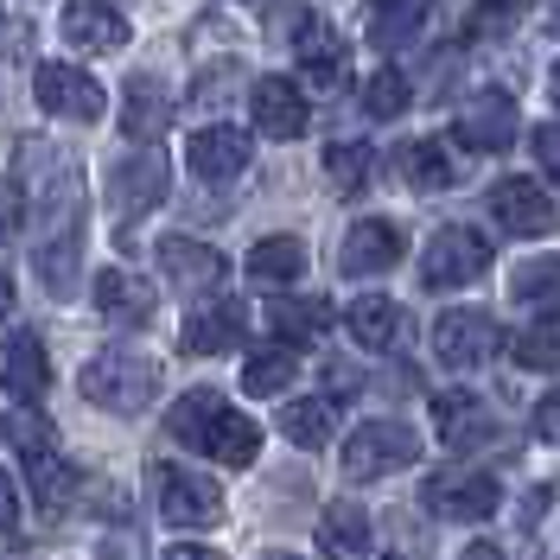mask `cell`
Segmentation results:
<instances>
[{
  "mask_svg": "<svg viewBox=\"0 0 560 560\" xmlns=\"http://www.w3.org/2000/svg\"><path fill=\"white\" fill-rule=\"evenodd\" d=\"M166 433H173L178 446L217 458V465H255V453H261V427L243 408H230L223 395H210V388L178 395L173 415H166Z\"/></svg>",
  "mask_w": 560,
  "mask_h": 560,
  "instance_id": "obj_1",
  "label": "cell"
},
{
  "mask_svg": "<svg viewBox=\"0 0 560 560\" xmlns=\"http://www.w3.org/2000/svg\"><path fill=\"white\" fill-rule=\"evenodd\" d=\"M83 401L90 408H108V415H140L147 401H153V388H160V363L153 357H140V350H103V357H90L83 363Z\"/></svg>",
  "mask_w": 560,
  "mask_h": 560,
  "instance_id": "obj_2",
  "label": "cell"
},
{
  "mask_svg": "<svg viewBox=\"0 0 560 560\" xmlns=\"http://www.w3.org/2000/svg\"><path fill=\"white\" fill-rule=\"evenodd\" d=\"M153 516L173 528H210L223 516V490L205 471L185 465H153Z\"/></svg>",
  "mask_w": 560,
  "mask_h": 560,
  "instance_id": "obj_3",
  "label": "cell"
},
{
  "mask_svg": "<svg viewBox=\"0 0 560 560\" xmlns=\"http://www.w3.org/2000/svg\"><path fill=\"white\" fill-rule=\"evenodd\" d=\"M420 503L433 516H446V523H485V516L503 510V485L490 471H478V465H453V471H433L427 478Z\"/></svg>",
  "mask_w": 560,
  "mask_h": 560,
  "instance_id": "obj_4",
  "label": "cell"
},
{
  "mask_svg": "<svg viewBox=\"0 0 560 560\" xmlns=\"http://www.w3.org/2000/svg\"><path fill=\"white\" fill-rule=\"evenodd\" d=\"M415 453H420L415 427H401V420H363V427L345 440V478L350 485L388 478V471H401Z\"/></svg>",
  "mask_w": 560,
  "mask_h": 560,
  "instance_id": "obj_5",
  "label": "cell"
},
{
  "mask_svg": "<svg viewBox=\"0 0 560 560\" xmlns=\"http://www.w3.org/2000/svg\"><path fill=\"white\" fill-rule=\"evenodd\" d=\"M490 268V243L478 230H465V223H446L427 255H420V287H433V293H453V287H471V280Z\"/></svg>",
  "mask_w": 560,
  "mask_h": 560,
  "instance_id": "obj_6",
  "label": "cell"
},
{
  "mask_svg": "<svg viewBox=\"0 0 560 560\" xmlns=\"http://www.w3.org/2000/svg\"><path fill=\"white\" fill-rule=\"evenodd\" d=\"M471 153H510L516 135H523V115H516V96L510 90H478L471 103L458 108V128H453Z\"/></svg>",
  "mask_w": 560,
  "mask_h": 560,
  "instance_id": "obj_7",
  "label": "cell"
},
{
  "mask_svg": "<svg viewBox=\"0 0 560 560\" xmlns=\"http://www.w3.org/2000/svg\"><path fill=\"white\" fill-rule=\"evenodd\" d=\"M497 345H503V331L478 306H453V313H440V325H433V357L446 370H478Z\"/></svg>",
  "mask_w": 560,
  "mask_h": 560,
  "instance_id": "obj_8",
  "label": "cell"
},
{
  "mask_svg": "<svg viewBox=\"0 0 560 560\" xmlns=\"http://www.w3.org/2000/svg\"><path fill=\"white\" fill-rule=\"evenodd\" d=\"M33 96H38V108L58 115V121H96V115H103V83L77 65H38Z\"/></svg>",
  "mask_w": 560,
  "mask_h": 560,
  "instance_id": "obj_9",
  "label": "cell"
},
{
  "mask_svg": "<svg viewBox=\"0 0 560 560\" xmlns=\"http://www.w3.org/2000/svg\"><path fill=\"white\" fill-rule=\"evenodd\" d=\"M287 26H293V51H300V77H306V90H338V83L350 77L345 38H331V26H325L318 13H293Z\"/></svg>",
  "mask_w": 560,
  "mask_h": 560,
  "instance_id": "obj_10",
  "label": "cell"
},
{
  "mask_svg": "<svg viewBox=\"0 0 560 560\" xmlns=\"http://www.w3.org/2000/svg\"><path fill=\"white\" fill-rule=\"evenodd\" d=\"M248 115H255V128H261L268 140H300L306 135V121H313L306 90H300L293 77H255V90H248Z\"/></svg>",
  "mask_w": 560,
  "mask_h": 560,
  "instance_id": "obj_11",
  "label": "cell"
},
{
  "mask_svg": "<svg viewBox=\"0 0 560 560\" xmlns=\"http://www.w3.org/2000/svg\"><path fill=\"white\" fill-rule=\"evenodd\" d=\"M490 217H497L510 236H548L560 223L555 198H548L535 178H497V185H490Z\"/></svg>",
  "mask_w": 560,
  "mask_h": 560,
  "instance_id": "obj_12",
  "label": "cell"
},
{
  "mask_svg": "<svg viewBox=\"0 0 560 560\" xmlns=\"http://www.w3.org/2000/svg\"><path fill=\"white\" fill-rule=\"evenodd\" d=\"M408 255V243H401V230L388 223V217H363V223H350L345 236V255H338V268H345L350 280H370V275H388L395 261Z\"/></svg>",
  "mask_w": 560,
  "mask_h": 560,
  "instance_id": "obj_13",
  "label": "cell"
},
{
  "mask_svg": "<svg viewBox=\"0 0 560 560\" xmlns=\"http://www.w3.org/2000/svg\"><path fill=\"white\" fill-rule=\"evenodd\" d=\"M185 166L205 185H223V178H236L248 166V135L230 128V121H210V128H198V135L185 140Z\"/></svg>",
  "mask_w": 560,
  "mask_h": 560,
  "instance_id": "obj_14",
  "label": "cell"
},
{
  "mask_svg": "<svg viewBox=\"0 0 560 560\" xmlns=\"http://www.w3.org/2000/svg\"><path fill=\"white\" fill-rule=\"evenodd\" d=\"M115 205H121V217H140V210H153L160 198H166V185H173V166H166V153L160 147H140V153H128L121 166H115Z\"/></svg>",
  "mask_w": 560,
  "mask_h": 560,
  "instance_id": "obj_15",
  "label": "cell"
},
{
  "mask_svg": "<svg viewBox=\"0 0 560 560\" xmlns=\"http://www.w3.org/2000/svg\"><path fill=\"white\" fill-rule=\"evenodd\" d=\"M58 33H65L77 51H121V45H128V13H121L115 0H65Z\"/></svg>",
  "mask_w": 560,
  "mask_h": 560,
  "instance_id": "obj_16",
  "label": "cell"
},
{
  "mask_svg": "<svg viewBox=\"0 0 560 560\" xmlns=\"http://www.w3.org/2000/svg\"><path fill=\"white\" fill-rule=\"evenodd\" d=\"M248 331V313L236 300H210L198 313L185 318V331H178V345L191 350V357H223V350H236Z\"/></svg>",
  "mask_w": 560,
  "mask_h": 560,
  "instance_id": "obj_17",
  "label": "cell"
},
{
  "mask_svg": "<svg viewBox=\"0 0 560 560\" xmlns=\"http://www.w3.org/2000/svg\"><path fill=\"white\" fill-rule=\"evenodd\" d=\"M433 433H440L453 453H471V446H485L490 433H497V420L485 415V401H478V395L446 388V395H433Z\"/></svg>",
  "mask_w": 560,
  "mask_h": 560,
  "instance_id": "obj_18",
  "label": "cell"
},
{
  "mask_svg": "<svg viewBox=\"0 0 560 560\" xmlns=\"http://www.w3.org/2000/svg\"><path fill=\"white\" fill-rule=\"evenodd\" d=\"M0 388L13 401H38L51 388V357H45V345H38L33 331H13L7 338V350H0Z\"/></svg>",
  "mask_w": 560,
  "mask_h": 560,
  "instance_id": "obj_19",
  "label": "cell"
},
{
  "mask_svg": "<svg viewBox=\"0 0 560 560\" xmlns=\"http://www.w3.org/2000/svg\"><path fill=\"white\" fill-rule=\"evenodd\" d=\"M96 313L108 325H121V331H135V325L153 318V287L140 275H128V268H103L96 275Z\"/></svg>",
  "mask_w": 560,
  "mask_h": 560,
  "instance_id": "obj_20",
  "label": "cell"
},
{
  "mask_svg": "<svg viewBox=\"0 0 560 560\" xmlns=\"http://www.w3.org/2000/svg\"><path fill=\"white\" fill-rule=\"evenodd\" d=\"M160 268H166V280L178 293H210L223 280V255L210 243H191V236H166L160 243Z\"/></svg>",
  "mask_w": 560,
  "mask_h": 560,
  "instance_id": "obj_21",
  "label": "cell"
},
{
  "mask_svg": "<svg viewBox=\"0 0 560 560\" xmlns=\"http://www.w3.org/2000/svg\"><path fill=\"white\" fill-rule=\"evenodd\" d=\"M166 121H173V96L153 77H128V90H121V135L153 147V140L166 135Z\"/></svg>",
  "mask_w": 560,
  "mask_h": 560,
  "instance_id": "obj_22",
  "label": "cell"
},
{
  "mask_svg": "<svg viewBox=\"0 0 560 560\" xmlns=\"http://www.w3.org/2000/svg\"><path fill=\"white\" fill-rule=\"evenodd\" d=\"M510 293H516L523 313H535V325H555L560 318V255H535V261H523V268L510 275Z\"/></svg>",
  "mask_w": 560,
  "mask_h": 560,
  "instance_id": "obj_23",
  "label": "cell"
},
{
  "mask_svg": "<svg viewBox=\"0 0 560 560\" xmlns=\"http://www.w3.org/2000/svg\"><path fill=\"white\" fill-rule=\"evenodd\" d=\"M420 20H427V0H363V33L383 51L408 45L420 33Z\"/></svg>",
  "mask_w": 560,
  "mask_h": 560,
  "instance_id": "obj_24",
  "label": "cell"
},
{
  "mask_svg": "<svg viewBox=\"0 0 560 560\" xmlns=\"http://www.w3.org/2000/svg\"><path fill=\"white\" fill-rule=\"evenodd\" d=\"M318 548L331 560H363L370 555V516L357 503H325L318 516Z\"/></svg>",
  "mask_w": 560,
  "mask_h": 560,
  "instance_id": "obj_25",
  "label": "cell"
},
{
  "mask_svg": "<svg viewBox=\"0 0 560 560\" xmlns=\"http://www.w3.org/2000/svg\"><path fill=\"white\" fill-rule=\"evenodd\" d=\"M280 433L293 440V446H331V433H338V401H325V395H306V401H287L280 408Z\"/></svg>",
  "mask_w": 560,
  "mask_h": 560,
  "instance_id": "obj_26",
  "label": "cell"
},
{
  "mask_svg": "<svg viewBox=\"0 0 560 560\" xmlns=\"http://www.w3.org/2000/svg\"><path fill=\"white\" fill-rule=\"evenodd\" d=\"M345 325H350V338H357L363 350H388L395 338H401V306H395L388 293H363V300L345 313Z\"/></svg>",
  "mask_w": 560,
  "mask_h": 560,
  "instance_id": "obj_27",
  "label": "cell"
},
{
  "mask_svg": "<svg viewBox=\"0 0 560 560\" xmlns=\"http://www.w3.org/2000/svg\"><path fill=\"white\" fill-rule=\"evenodd\" d=\"M306 275V243L300 236H261V243L248 248V280H261V287H287V280Z\"/></svg>",
  "mask_w": 560,
  "mask_h": 560,
  "instance_id": "obj_28",
  "label": "cell"
},
{
  "mask_svg": "<svg viewBox=\"0 0 560 560\" xmlns=\"http://www.w3.org/2000/svg\"><path fill=\"white\" fill-rule=\"evenodd\" d=\"M268 325H275V345L300 350V345H313V338H325L331 306H325V300H275V306H268Z\"/></svg>",
  "mask_w": 560,
  "mask_h": 560,
  "instance_id": "obj_29",
  "label": "cell"
},
{
  "mask_svg": "<svg viewBox=\"0 0 560 560\" xmlns=\"http://www.w3.org/2000/svg\"><path fill=\"white\" fill-rule=\"evenodd\" d=\"M0 440L26 458V465H33V458H45V453H58L51 415H38L33 401H20V408H7V415H0Z\"/></svg>",
  "mask_w": 560,
  "mask_h": 560,
  "instance_id": "obj_30",
  "label": "cell"
},
{
  "mask_svg": "<svg viewBox=\"0 0 560 560\" xmlns=\"http://www.w3.org/2000/svg\"><path fill=\"white\" fill-rule=\"evenodd\" d=\"M401 178H408L415 191H446L458 178L446 140H408V147H401Z\"/></svg>",
  "mask_w": 560,
  "mask_h": 560,
  "instance_id": "obj_31",
  "label": "cell"
},
{
  "mask_svg": "<svg viewBox=\"0 0 560 560\" xmlns=\"http://www.w3.org/2000/svg\"><path fill=\"white\" fill-rule=\"evenodd\" d=\"M370 173H376V153H370L363 140H331V147H325V178H331L338 198H357V191L370 185Z\"/></svg>",
  "mask_w": 560,
  "mask_h": 560,
  "instance_id": "obj_32",
  "label": "cell"
},
{
  "mask_svg": "<svg viewBox=\"0 0 560 560\" xmlns=\"http://www.w3.org/2000/svg\"><path fill=\"white\" fill-rule=\"evenodd\" d=\"M77 465L70 458H58V453H45V458H33V497H38V510L45 516H65L70 503H77Z\"/></svg>",
  "mask_w": 560,
  "mask_h": 560,
  "instance_id": "obj_33",
  "label": "cell"
},
{
  "mask_svg": "<svg viewBox=\"0 0 560 560\" xmlns=\"http://www.w3.org/2000/svg\"><path fill=\"white\" fill-rule=\"evenodd\" d=\"M293 376H300V357H293L287 345H261L243 363V388L248 395H280V388H293Z\"/></svg>",
  "mask_w": 560,
  "mask_h": 560,
  "instance_id": "obj_34",
  "label": "cell"
},
{
  "mask_svg": "<svg viewBox=\"0 0 560 560\" xmlns=\"http://www.w3.org/2000/svg\"><path fill=\"white\" fill-rule=\"evenodd\" d=\"M510 357H516V370H535V376L560 370V338H555V325H523V331L510 338Z\"/></svg>",
  "mask_w": 560,
  "mask_h": 560,
  "instance_id": "obj_35",
  "label": "cell"
},
{
  "mask_svg": "<svg viewBox=\"0 0 560 560\" xmlns=\"http://www.w3.org/2000/svg\"><path fill=\"white\" fill-rule=\"evenodd\" d=\"M408 96H415V90H408V77H401L395 65H383L370 83H363V108H370L376 121H395V115L408 108Z\"/></svg>",
  "mask_w": 560,
  "mask_h": 560,
  "instance_id": "obj_36",
  "label": "cell"
},
{
  "mask_svg": "<svg viewBox=\"0 0 560 560\" xmlns=\"http://www.w3.org/2000/svg\"><path fill=\"white\" fill-rule=\"evenodd\" d=\"M523 20V0H471V38H503L510 26Z\"/></svg>",
  "mask_w": 560,
  "mask_h": 560,
  "instance_id": "obj_37",
  "label": "cell"
},
{
  "mask_svg": "<svg viewBox=\"0 0 560 560\" xmlns=\"http://www.w3.org/2000/svg\"><path fill=\"white\" fill-rule=\"evenodd\" d=\"M528 147H535V160H541V173L560 185V121H541L535 135H528Z\"/></svg>",
  "mask_w": 560,
  "mask_h": 560,
  "instance_id": "obj_38",
  "label": "cell"
},
{
  "mask_svg": "<svg viewBox=\"0 0 560 560\" xmlns=\"http://www.w3.org/2000/svg\"><path fill=\"white\" fill-rule=\"evenodd\" d=\"M535 433H541L548 446H560V388H548V395L535 401Z\"/></svg>",
  "mask_w": 560,
  "mask_h": 560,
  "instance_id": "obj_39",
  "label": "cell"
},
{
  "mask_svg": "<svg viewBox=\"0 0 560 560\" xmlns=\"http://www.w3.org/2000/svg\"><path fill=\"white\" fill-rule=\"evenodd\" d=\"M0 528H20V490L7 471H0Z\"/></svg>",
  "mask_w": 560,
  "mask_h": 560,
  "instance_id": "obj_40",
  "label": "cell"
},
{
  "mask_svg": "<svg viewBox=\"0 0 560 560\" xmlns=\"http://www.w3.org/2000/svg\"><path fill=\"white\" fill-rule=\"evenodd\" d=\"M160 560H223L217 548H205V541H178V548H166Z\"/></svg>",
  "mask_w": 560,
  "mask_h": 560,
  "instance_id": "obj_41",
  "label": "cell"
},
{
  "mask_svg": "<svg viewBox=\"0 0 560 560\" xmlns=\"http://www.w3.org/2000/svg\"><path fill=\"white\" fill-rule=\"evenodd\" d=\"M7 313H13V280L0 275V318H7Z\"/></svg>",
  "mask_w": 560,
  "mask_h": 560,
  "instance_id": "obj_42",
  "label": "cell"
},
{
  "mask_svg": "<svg viewBox=\"0 0 560 560\" xmlns=\"http://www.w3.org/2000/svg\"><path fill=\"white\" fill-rule=\"evenodd\" d=\"M465 560H503L497 548H465Z\"/></svg>",
  "mask_w": 560,
  "mask_h": 560,
  "instance_id": "obj_43",
  "label": "cell"
},
{
  "mask_svg": "<svg viewBox=\"0 0 560 560\" xmlns=\"http://www.w3.org/2000/svg\"><path fill=\"white\" fill-rule=\"evenodd\" d=\"M548 96H555V108H560V65L548 70Z\"/></svg>",
  "mask_w": 560,
  "mask_h": 560,
  "instance_id": "obj_44",
  "label": "cell"
},
{
  "mask_svg": "<svg viewBox=\"0 0 560 560\" xmlns=\"http://www.w3.org/2000/svg\"><path fill=\"white\" fill-rule=\"evenodd\" d=\"M261 560H300V555H261Z\"/></svg>",
  "mask_w": 560,
  "mask_h": 560,
  "instance_id": "obj_45",
  "label": "cell"
}]
</instances>
